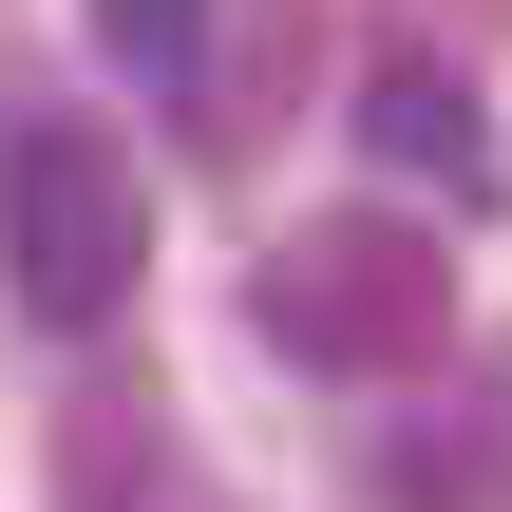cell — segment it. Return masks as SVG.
<instances>
[{
	"label": "cell",
	"mask_w": 512,
	"mask_h": 512,
	"mask_svg": "<svg viewBox=\"0 0 512 512\" xmlns=\"http://www.w3.org/2000/svg\"><path fill=\"white\" fill-rule=\"evenodd\" d=\"M247 323H266L285 361H323V380H418V361L456 342V247H437L418 209H323V228L266 247Z\"/></svg>",
	"instance_id": "1"
},
{
	"label": "cell",
	"mask_w": 512,
	"mask_h": 512,
	"mask_svg": "<svg viewBox=\"0 0 512 512\" xmlns=\"http://www.w3.org/2000/svg\"><path fill=\"white\" fill-rule=\"evenodd\" d=\"M0 285H19V323H57V342H95V323L152 285V190H133V152H114L95 114H19V133H0Z\"/></svg>",
	"instance_id": "2"
},
{
	"label": "cell",
	"mask_w": 512,
	"mask_h": 512,
	"mask_svg": "<svg viewBox=\"0 0 512 512\" xmlns=\"http://www.w3.org/2000/svg\"><path fill=\"white\" fill-rule=\"evenodd\" d=\"M380 512H512V380H456L380 437Z\"/></svg>",
	"instance_id": "3"
},
{
	"label": "cell",
	"mask_w": 512,
	"mask_h": 512,
	"mask_svg": "<svg viewBox=\"0 0 512 512\" xmlns=\"http://www.w3.org/2000/svg\"><path fill=\"white\" fill-rule=\"evenodd\" d=\"M57 512H190V456H171V418L133 380L57 418Z\"/></svg>",
	"instance_id": "4"
},
{
	"label": "cell",
	"mask_w": 512,
	"mask_h": 512,
	"mask_svg": "<svg viewBox=\"0 0 512 512\" xmlns=\"http://www.w3.org/2000/svg\"><path fill=\"white\" fill-rule=\"evenodd\" d=\"M361 152H380V171H418L437 209H475V190H494V133H475V95H456V76H380V95H361Z\"/></svg>",
	"instance_id": "5"
},
{
	"label": "cell",
	"mask_w": 512,
	"mask_h": 512,
	"mask_svg": "<svg viewBox=\"0 0 512 512\" xmlns=\"http://www.w3.org/2000/svg\"><path fill=\"white\" fill-rule=\"evenodd\" d=\"M304 57H323V19H304V0H266V19L228 38V114H209V152H247V133L304 95Z\"/></svg>",
	"instance_id": "6"
},
{
	"label": "cell",
	"mask_w": 512,
	"mask_h": 512,
	"mask_svg": "<svg viewBox=\"0 0 512 512\" xmlns=\"http://www.w3.org/2000/svg\"><path fill=\"white\" fill-rule=\"evenodd\" d=\"M95 57H133L152 95H190L209 76V0H95Z\"/></svg>",
	"instance_id": "7"
}]
</instances>
